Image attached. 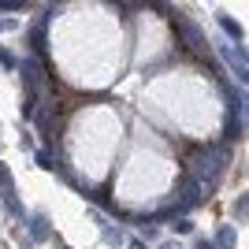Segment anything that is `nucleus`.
Returning <instances> with one entry per match:
<instances>
[{
	"mask_svg": "<svg viewBox=\"0 0 249 249\" xmlns=\"http://www.w3.org/2000/svg\"><path fill=\"white\" fill-rule=\"evenodd\" d=\"M231 160V149L227 145H205V149H194L186 156V171H190V182H201V186H212L223 167Z\"/></svg>",
	"mask_w": 249,
	"mask_h": 249,
	"instance_id": "f257e3e1",
	"label": "nucleus"
},
{
	"mask_svg": "<svg viewBox=\"0 0 249 249\" xmlns=\"http://www.w3.org/2000/svg\"><path fill=\"white\" fill-rule=\"evenodd\" d=\"M178 41H182V49H186V52H194V60H208V41L201 37L197 22L178 19Z\"/></svg>",
	"mask_w": 249,
	"mask_h": 249,
	"instance_id": "f03ea898",
	"label": "nucleus"
},
{
	"mask_svg": "<svg viewBox=\"0 0 249 249\" xmlns=\"http://www.w3.org/2000/svg\"><path fill=\"white\" fill-rule=\"evenodd\" d=\"M26 227H30V234H34L30 242H49V238H52L49 216H26Z\"/></svg>",
	"mask_w": 249,
	"mask_h": 249,
	"instance_id": "7ed1b4c3",
	"label": "nucleus"
},
{
	"mask_svg": "<svg viewBox=\"0 0 249 249\" xmlns=\"http://www.w3.org/2000/svg\"><path fill=\"white\" fill-rule=\"evenodd\" d=\"M223 56H227V63L234 67V74H238V82H246V63H242V49H223Z\"/></svg>",
	"mask_w": 249,
	"mask_h": 249,
	"instance_id": "20e7f679",
	"label": "nucleus"
},
{
	"mask_svg": "<svg viewBox=\"0 0 249 249\" xmlns=\"http://www.w3.org/2000/svg\"><path fill=\"white\" fill-rule=\"evenodd\" d=\"M216 246L219 249H234V223H223L216 231Z\"/></svg>",
	"mask_w": 249,
	"mask_h": 249,
	"instance_id": "39448f33",
	"label": "nucleus"
},
{
	"mask_svg": "<svg viewBox=\"0 0 249 249\" xmlns=\"http://www.w3.org/2000/svg\"><path fill=\"white\" fill-rule=\"evenodd\" d=\"M219 22H223V30H227L231 41H242V30L234 26V19H227V15H219Z\"/></svg>",
	"mask_w": 249,
	"mask_h": 249,
	"instance_id": "423d86ee",
	"label": "nucleus"
},
{
	"mask_svg": "<svg viewBox=\"0 0 249 249\" xmlns=\"http://www.w3.org/2000/svg\"><path fill=\"white\" fill-rule=\"evenodd\" d=\"M0 67H4V71H15V67H19V60H15L8 49H0Z\"/></svg>",
	"mask_w": 249,
	"mask_h": 249,
	"instance_id": "0eeeda50",
	"label": "nucleus"
},
{
	"mask_svg": "<svg viewBox=\"0 0 249 249\" xmlns=\"http://www.w3.org/2000/svg\"><path fill=\"white\" fill-rule=\"evenodd\" d=\"M34 164H41V167H52L56 160H52V153H49V149H37V153H34Z\"/></svg>",
	"mask_w": 249,
	"mask_h": 249,
	"instance_id": "6e6552de",
	"label": "nucleus"
},
{
	"mask_svg": "<svg viewBox=\"0 0 249 249\" xmlns=\"http://www.w3.org/2000/svg\"><path fill=\"white\" fill-rule=\"evenodd\" d=\"M175 231H178V234H194V219H178Z\"/></svg>",
	"mask_w": 249,
	"mask_h": 249,
	"instance_id": "1a4fd4ad",
	"label": "nucleus"
},
{
	"mask_svg": "<svg viewBox=\"0 0 249 249\" xmlns=\"http://www.w3.org/2000/svg\"><path fill=\"white\" fill-rule=\"evenodd\" d=\"M26 8V4H15V0H11V4H4V0H0V15H4V11H22Z\"/></svg>",
	"mask_w": 249,
	"mask_h": 249,
	"instance_id": "9d476101",
	"label": "nucleus"
},
{
	"mask_svg": "<svg viewBox=\"0 0 249 249\" xmlns=\"http://www.w3.org/2000/svg\"><path fill=\"white\" fill-rule=\"evenodd\" d=\"M234 216H238V219L246 216V197H238V201H234Z\"/></svg>",
	"mask_w": 249,
	"mask_h": 249,
	"instance_id": "9b49d317",
	"label": "nucleus"
},
{
	"mask_svg": "<svg viewBox=\"0 0 249 249\" xmlns=\"http://www.w3.org/2000/svg\"><path fill=\"white\" fill-rule=\"evenodd\" d=\"M197 249H212V246H208V242H197Z\"/></svg>",
	"mask_w": 249,
	"mask_h": 249,
	"instance_id": "f8f14e48",
	"label": "nucleus"
}]
</instances>
